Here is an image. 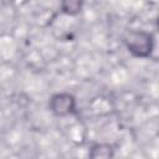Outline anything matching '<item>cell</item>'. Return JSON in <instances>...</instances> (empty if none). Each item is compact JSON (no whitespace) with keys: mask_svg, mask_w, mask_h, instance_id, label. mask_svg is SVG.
Segmentation results:
<instances>
[{"mask_svg":"<svg viewBox=\"0 0 159 159\" xmlns=\"http://www.w3.org/2000/svg\"><path fill=\"white\" fill-rule=\"evenodd\" d=\"M123 43L133 57L150 58L155 48V37L149 31L129 30L123 37Z\"/></svg>","mask_w":159,"mask_h":159,"instance_id":"obj_1","label":"cell"},{"mask_svg":"<svg viewBox=\"0 0 159 159\" xmlns=\"http://www.w3.org/2000/svg\"><path fill=\"white\" fill-rule=\"evenodd\" d=\"M48 109L58 118L75 116L77 113V99L70 92L53 93L48 99Z\"/></svg>","mask_w":159,"mask_h":159,"instance_id":"obj_2","label":"cell"},{"mask_svg":"<svg viewBox=\"0 0 159 159\" xmlns=\"http://www.w3.org/2000/svg\"><path fill=\"white\" fill-rule=\"evenodd\" d=\"M91 159H109L114 157V147L109 143H94L88 152Z\"/></svg>","mask_w":159,"mask_h":159,"instance_id":"obj_3","label":"cell"},{"mask_svg":"<svg viewBox=\"0 0 159 159\" xmlns=\"http://www.w3.org/2000/svg\"><path fill=\"white\" fill-rule=\"evenodd\" d=\"M84 0H60V10L67 16H77L82 12Z\"/></svg>","mask_w":159,"mask_h":159,"instance_id":"obj_4","label":"cell"}]
</instances>
